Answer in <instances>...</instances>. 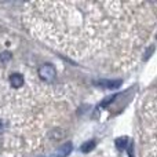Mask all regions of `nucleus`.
<instances>
[{
	"label": "nucleus",
	"mask_w": 157,
	"mask_h": 157,
	"mask_svg": "<svg viewBox=\"0 0 157 157\" xmlns=\"http://www.w3.org/2000/svg\"><path fill=\"white\" fill-rule=\"evenodd\" d=\"M39 76L46 81H51L57 76V71H55V68L52 65L46 63V65H41L40 68H39Z\"/></svg>",
	"instance_id": "nucleus-1"
},
{
	"label": "nucleus",
	"mask_w": 157,
	"mask_h": 157,
	"mask_svg": "<svg viewBox=\"0 0 157 157\" xmlns=\"http://www.w3.org/2000/svg\"><path fill=\"white\" fill-rule=\"evenodd\" d=\"M95 86L101 87V88H108V90H114V88H119L121 86V80H95L94 81Z\"/></svg>",
	"instance_id": "nucleus-2"
},
{
	"label": "nucleus",
	"mask_w": 157,
	"mask_h": 157,
	"mask_svg": "<svg viewBox=\"0 0 157 157\" xmlns=\"http://www.w3.org/2000/svg\"><path fill=\"white\" fill-rule=\"evenodd\" d=\"M72 149H73V146H72L71 142H68V144H63L62 146H61L59 149H58L51 157H66L68 155H71Z\"/></svg>",
	"instance_id": "nucleus-3"
},
{
	"label": "nucleus",
	"mask_w": 157,
	"mask_h": 157,
	"mask_svg": "<svg viewBox=\"0 0 157 157\" xmlns=\"http://www.w3.org/2000/svg\"><path fill=\"white\" fill-rule=\"evenodd\" d=\"M24 83H25V78H24L22 75L14 73V75L10 76V84H11L13 88H21V87L24 86Z\"/></svg>",
	"instance_id": "nucleus-4"
},
{
	"label": "nucleus",
	"mask_w": 157,
	"mask_h": 157,
	"mask_svg": "<svg viewBox=\"0 0 157 157\" xmlns=\"http://www.w3.org/2000/svg\"><path fill=\"white\" fill-rule=\"evenodd\" d=\"M94 146H95V142H94V141H90V142H86V144H84L83 146L80 147V149H81V152H84V153H88L90 150H92V149H94Z\"/></svg>",
	"instance_id": "nucleus-5"
},
{
	"label": "nucleus",
	"mask_w": 157,
	"mask_h": 157,
	"mask_svg": "<svg viewBox=\"0 0 157 157\" xmlns=\"http://www.w3.org/2000/svg\"><path fill=\"white\" fill-rule=\"evenodd\" d=\"M125 142H128V138H125V136H123V138H119L116 141V145H117V147H119L120 150H123L125 147Z\"/></svg>",
	"instance_id": "nucleus-6"
},
{
	"label": "nucleus",
	"mask_w": 157,
	"mask_h": 157,
	"mask_svg": "<svg viewBox=\"0 0 157 157\" xmlns=\"http://www.w3.org/2000/svg\"><path fill=\"white\" fill-rule=\"evenodd\" d=\"M11 59V54L10 52H3L2 55H0V62H7V61Z\"/></svg>",
	"instance_id": "nucleus-7"
},
{
	"label": "nucleus",
	"mask_w": 157,
	"mask_h": 157,
	"mask_svg": "<svg viewBox=\"0 0 157 157\" xmlns=\"http://www.w3.org/2000/svg\"><path fill=\"white\" fill-rule=\"evenodd\" d=\"M3 130H4V124H3V121H0V134L3 132Z\"/></svg>",
	"instance_id": "nucleus-8"
}]
</instances>
